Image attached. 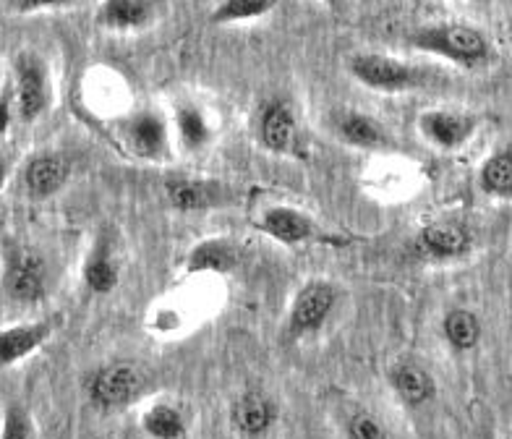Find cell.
<instances>
[{
  "mask_svg": "<svg viewBox=\"0 0 512 439\" xmlns=\"http://www.w3.org/2000/svg\"><path fill=\"white\" fill-rule=\"evenodd\" d=\"M411 48L421 53L437 55L442 61L460 68H479L492 58V42L479 27L460 24V21H439L426 24L408 34Z\"/></svg>",
  "mask_w": 512,
  "mask_h": 439,
  "instance_id": "cell-1",
  "label": "cell"
},
{
  "mask_svg": "<svg viewBox=\"0 0 512 439\" xmlns=\"http://www.w3.org/2000/svg\"><path fill=\"white\" fill-rule=\"evenodd\" d=\"M348 71H351V76L358 84H364V87L374 89V92H384V95L411 92V89L424 87L426 82L424 68L382 53L351 55Z\"/></svg>",
  "mask_w": 512,
  "mask_h": 439,
  "instance_id": "cell-2",
  "label": "cell"
},
{
  "mask_svg": "<svg viewBox=\"0 0 512 439\" xmlns=\"http://www.w3.org/2000/svg\"><path fill=\"white\" fill-rule=\"evenodd\" d=\"M337 304V291L327 280H311L293 298L288 314V330L293 338H306L322 330Z\"/></svg>",
  "mask_w": 512,
  "mask_h": 439,
  "instance_id": "cell-3",
  "label": "cell"
},
{
  "mask_svg": "<svg viewBox=\"0 0 512 439\" xmlns=\"http://www.w3.org/2000/svg\"><path fill=\"white\" fill-rule=\"evenodd\" d=\"M142 392V374L131 364L102 366L89 379V398L102 411L126 408Z\"/></svg>",
  "mask_w": 512,
  "mask_h": 439,
  "instance_id": "cell-4",
  "label": "cell"
},
{
  "mask_svg": "<svg viewBox=\"0 0 512 439\" xmlns=\"http://www.w3.org/2000/svg\"><path fill=\"white\" fill-rule=\"evenodd\" d=\"M14 74L16 110L24 121H34L37 115L45 113L50 102L48 66L34 53H21L16 58Z\"/></svg>",
  "mask_w": 512,
  "mask_h": 439,
  "instance_id": "cell-5",
  "label": "cell"
},
{
  "mask_svg": "<svg viewBox=\"0 0 512 439\" xmlns=\"http://www.w3.org/2000/svg\"><path fill=\"white\" fill-rule=\"evenodd\" d=\"M418 129L434 147L452 152L471 142L479 129V118L471 113H455V110H426L421 113Z\"/></svg>",
  "mask_w": 512,
  "mask_h": 439,
  "instance_id": "cell-6",
  "label": "cell"
},
{
  "mask_svg": "<svg viewBox=\"0 0 512 439\" xmlns=\"http://www.w3.org/2000/svg\"><path fill=\"white\" fill-rule=\"evenodd\" d=\"M473 246L471 230L458 220H437L418 233V249L434 262H458Z\"/></svg>",
  "mask_w": 512,
  "mask_h": 439,
  "instance_id": "cell-7",
  "label": "cell"
},
{
  "mask_svg": "<svg viewBox=\"0 0 512 439\" xmlns=\"http://www.w3.org/2000/svg\"><path fill=\"white\" fill-rule=\"evenodd\" d=\"M6 291L19 304H37L45 296V262L40 254L19 249L8 257Z\"/></svg>",
  "mask_w": 512,
  "mask_h": 439,
  "instance_id": "cell-8",
  "label": "cell"
},
{
  "mask_svg": "<svg viewBox=\"0 0 512 439\" xmlns=\"http://www.w3.org/2000/svg\"><path fill=\"white\" fill-rule=\"evenodd\" d=\"M165 8V0H102L97 24L108 32H139Z\"/></svg>",
  "mask_w": 512,
  "mask_h": 439,
  "instance_id": "cell-9",
  "label": "cell"
},
{
  "mask_svg": "<svg viewBox=\"0 0 512 439\" xmlns=\"http://www.w3.org/2000/svg\"><path fill=\"white\" fill-rule=\"evenodd\" d=\"M259 139L275 155H290L298 142L296 113L285 100L264 102L259 113Z\"/></svg>",
  "mask_w": 512,
  "mask_h": 439,
  "instance_id": "cell-10",
  "label": "cell"
},
{
  "mask_svg": "<svg viewBox=\"0 0 512 439\" xmlns=\"http://www.w3.org/2000/svg\"><path fill=\"white\" fill-rule=\"evenodd\" d=\"M259 230L285 246L306 244L317 236V225L306 212H298L293 207H272L259 220Z\"/></svg>",
  "mask_w": 512,
  "mask_h": 439,
  "instance_id": "cell-11",
  "label": "cell"
},
{
  "mask_svg": "<svg viewBox=\"0 0 512 439\" xmlns=\"http://www.w3.org/2000/svg\"><path fill=\"white\" fill-rule=\"evenodd\" d=\"M126 136L136 155L147 157V160L165 155V149H168V126H165V118L155 110H142V113L131 115V121L126 123Z\"/></svg>",
  "mask_w": 512,
  "mask_h": 439,
  "instance_id": "cell-12",
  "label": "cell"
},
{
  "mask_svg": "<svg viewBox=\"0 0 512 439\" xmlns=\"http://www.w3.org/2000/svg\"><path fill=\"white\" fill-rule=\"evenodd\" d=\"M390 387L405 406L411 408H421L437 398V382H434L432 372L421 364H411V361L392 366Z\"/></svg>",
  "mask_w": 512,
  "mask_h": 439,
  "instance_id": "cell-13",
  "label": "cell"
},
{
  "mask_svg": "<svg viewBox=\"0 0 512 439\" xmlns=\"http://www.w3.org/2000/svg\"><path fill=\"white\" fill-rule=\"evenodd\" d=\"M277 406L262 392H246L233 406V426L243 437H262L275 426Z\"/></svg>",
  "mask_w": 512,
  "mask_h": 439,
  "instance_id": "cell-14",
  "label": "cell"
},
{
  "mask_svg": "<svg viewBox=\"0 0 512 439\" xmlns=\"http://www.w3.org/2000/svg\"><path fill=\"white\" fill-rule=\"evenodd\" d=\"M68 176H71L68 160H63L61 155H40L29 163L24 183L34 199H48L66 186Z\"/></svg>",
  "mask_w": 512,
  "mask_h": 439,
  "instance_id": "cell-15",
  "label": "cell"
},
{
  "mask_svg": "<svg viewBox=\"0 0 512 439\" xmlns=\"http://www.w3.org/2000/svg\"><path fill=\"white\" fill-rule=\"evenodd\" d=\"M53 335L50 322H34V325H16L0 332V366H11L21 358L32 356L45 340Z\"/></svg>",
  "mask_w": 512,
  "mask_h": 439,
  "instance_id": "cell-16",
  "label": "cell"
},
{
  "mask_svg": "<svg viewBox=\"0 0 512 439\" xmlns=\"http://www.w3.org/2000/svg\"><path fill=\"white\" fill-rule=\"evenodd\" d=\"M335 131L345 144H351V147L358 149H382L390 144L387 131H384L371 115L358 113V110L337 113Z\"/></svg>",
  "mask_w": 512,
  "mask_h": 439,
  "instance_id": "cell-17",
  "label": "cell"
},
{
  "mask_svg": "<svg viewBox=\"0 0 512 439\" xmlns=\"http://www.w3.org/2000/svg\"><path fill=\"white\" fill-rule=\"evenodd\" d=\"M81 275H84V283H87L89 291L97 293V296H105V293H110L118 285L121 270H118V262H115L108 238H100L95 249L89 251Z\"/></svg>",
  "mask_w": 512,
  "mask_h": 439,
  "instance_id": "cell-18",
  "label": "cell"
},
{
  "mask_svg": "<svg viewBox=\"0 0 512 439\" xmlns=\"http://www.w3.org/2000/svg\"><path fill=\"white\" fill-rule=\"evenodd\" d=\"M238 264V249L228 238H207L191 249L186 259L189 272H230Z\"/></svg>",
  "mask_w": 512,
  "mask_h": 439,
  "instance_id": "cell-19",
  "label": "cell"
},
{
  "mask_svg": "<svg viewBox=\"0 0 512 439\" xmlns=\"http://www.w3.org/2000/svg\"><path fill=\"white\" fill-rule=\"evenodd\" d=\"M479 186L486 196L510 202L512 199V147H502L486 157L479 170Z\"/></svg>",
  "mask_w": 512,
  "mask_h": 439,
  "instance_id": "cell-20",
  "label": "cell"
},
{
  "mask_svg": "<svg viewBox=\"0 0 512 439\" xmlns=\"http://www.w3.org/2000/svg\"><path fill=\"white\" fill-rule=\"evenodd\" d=\"M442 332H445V340L450 343L452 351L468 353L481 343L484 327L471 309H452L442 319Z\"/></svg>",
  "mask_w": 512,
  "mask_h": 439,
  "instance_id": "cell-21",
  "label": "cell"
},
{
  "mask_svg": "<svg viewBox=\"0 0 512 439\" xmlns=\"http://www.w3.org/2000/svg\"><path fill=\"white\" fill-rule=\"evenodd\" d=\"M168 196L173 207L183 212L204 210V207H212L217 202V186L204 181H191V178H176V181L168 183Z\"/></svg>",
  "mask_w": 512,
  "mask_h": 439,
  "instance_id": "cell-22",
  "label": "cell"
},
{
  "mask_svg": "<svg viewBox=\"0 0 512 439\" xmlns=\"http://www.w3.org/2000/svg\"><path fill=\"white\" fill-rule=\"evenodd\" d=\"M280 0H220L212 11V24H243L270 16Z\"/></svg>",
  "mask_w": 512,
  "mask_h": 439,
  "instance_id": "cell-23",
  "label": "cell"
},
{
  "mask_svg": "<svg viewBox=\"0 0 512 439\" xmlns=\"http://www.w3.org/2000/svg\"><path fill=\"white\" fill-rule=\"evenodd\" d=\"M142 429L149 437L157 439H181L186 437V419L176 406L157 403L142 416Z\"/></svg>",
  "mask_w": 512,
  "mask_h": 439,
  "instance_id": "cell-24",
  "label": "cell"
},
{
  "mask_svg": "<svg viewBox=\"0 0 512 439\" xmlns=\"http://www.w3.org/2000/svg\"><path fill=\"white\" fill-rule=\"evenodd\" d=\"M176 126L181 142L189 149H202L204 144H209V123L204 118V113L194 105H181L176 110Z\"/></svg>",
  "mask_w": 512,
  "mask_h": 439,
  "instance_id": "cell-25",
  "label": "cell"
},
{
  "mask_svg": "<svg viewBox=\"0 0 512 439\" xmlns=\"http://www.w3.org/2000/svg\"><path fill=\"white\" fill-rule=\"evenodd\" d=\"M34 421L27 413V408L11 406L6 411V421H3V439H29L34 437Z\"/></svg>",
  "mask_w": 512,
  "mask_h": 439,
  "instance_id": "cell-26",
  "label": "cell"
},
{
  "mask_svg": "<svg viewBox=\"0 0 512 439\" xmlns=\"http://www.w3.org/2000/svg\"><path fill=\"white\" fill-rule=\"evenodd\" d=\"M345 432H348V437H353V439H382V437H387L384 426L379 424L374 416H369V413H356V416L348 421V426H345Z\"/></svg>",
  "mask_w": 512,
  "mask_h": 439,
  "instance_id": "cell-27",
  "label": "cell"
},
{
  "mask_svg": "<svg viewBox=\"0 0 512 439\" xmlns=\"http://www.w3.org/2000/svg\"><path fill=\"white\" fill-rule=\"evenodd\" d=\"M71 0H8V8L14 14H37V11H50V8H63Z\"/></svg>",
  "mask_w": 512,
  "mask_h": 439,
  "instance_id": "cell-28",
  "label": "cell"
},
{
  "mask_svg": "<svg viewBox=\"0 0 512 439\" xmlns=\"http://www.w3.org/2000/svg\"><path fill=\"white\" fill-rule=\"evenodd\" d=\"M14 108H16L14 82H6L3 84V89H0V134H6L8 126H11Z\"/></svg>",
  "mask_w": 512,
  "mask_h": 439,
  "instance_id": "cell-29",
  "label": "cell"
},
{
  "mask_svg": "<svg viewBox=\"0 0 512 439\" xmlns=\"http://www.w3.org/2000/svg\"><path fill=\"white\" fill-rule=\"evenodd\" d=\"M8 178V163L3 160V155H0V189H3V183H6Z\"/></svg>",
  "mask_w": 512,
  "mask_h": 439,
  "instance_id": "cell-30",
  "label": "cell"
},
{
  "mask_svg": "<svg viewBox=\"0 0 512 439\" xmlns=\"http://www.w3.org/2000/svg\"><path fill=\"white\" fill-rule=\"evenodd\" d=\"M324 3H330V6H335V3H337V0H324Z\"/></svg>",
  "mask_w": 512,
  "mask_h": 439,
  "instance_id": "cell-31",
  "label": "cell"
}]
</instances>
